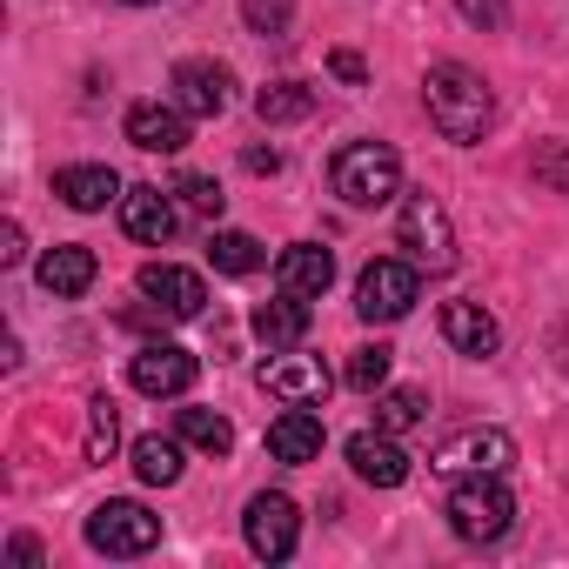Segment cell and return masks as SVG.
I'll return each instance as SVG.
<instances>
[{
    "label": "cell",
    "mask_w": 569,
    "mask_h": 569,
    "mask_svg": "<svg viewBox=\"0 0 569 569\" xmlns=\"http://www.w3.org/2000/svg\"><path fill=\"white\" fill-rule=\"evenodd\" d=\"M422 108H429L436 134L456 141V148H476V141L489 134V121H496V94H489V81H482L476 68H462V61H436V68H429V81H422Z\"/></svg>",
    "instance_id": "cell-1"
},
{
    "label": "cell",
    "mask_w": 569,
    "mask_h": 569,
    "mask_svg": "<svg viewBox=\"0 0 569 569\" xmlns=\"http://www.w3.org/2000/svg\"><path fill=\"white\" fill-rule=\"evenodd\" d=\"M329 181L349 208H382V201L402 194V161H396L389 141H349V148H336Z\"/></svg>",
    "instance_id": "cell-2"
},
{
    "label": "cell",
    "mask_w": 569,
    "mask_h": 569,
    "mask_svg": "<svg viewBox=\"0 0 569 569\" xmlns=\"http://www.w3.org/2000/svg\"><path fill=\"white\" fill-rule=\"evenodd\" d=\"M442 516L462 542H502L509 522H516V496L502 489V476H456Z\"/></svg>",
    "instance_id": "cell-3"
},
{
    "label": "cell",
    "mask_w": 569,
    "mask_h": 569,
    "mask_svg": "<svg viewBox=\"0 0 569 569\" xmlns=\"http://www.w3.org/2000/svg\"><path fill=\"white\" fill-rule=\"evenodd\" d=\"M422 296V268L416 261H396V254H376L362 274H356V316L362 322H402Z\"/></svg>",
    "instance_id": "cell-4"
},
{
    "label": "cell",
    "mask_w": 569,
    "mask_h": 569,
    "mask_svg": "<svg viewBox=\"0 0 569 569\" xmlns=\"http://www.w3.org/2000/svg\"><path fill=\"white\" fill-rule=\"evenodd\" d=\"M396 234H402V248H409L416 268H429V274H449L456 268V228H449V208L429 188L402 201V228Z\"/></svg>",
    "instance_id": "cell-5"
},
{
    "label": "cell",
    "mask_w": 569,
    "mask_h": 569,
    "mask_svg": "<svg viewBox=\"0 0 569 569\" xmlns=\"http://www.w3.org/2000/svg\"><path fill=\"white\" fill-rule=\"evenodd\" d=\"M161 542V516L154 509H141V502H101L94 516H88V549H101V556H148Z\"/></svg>",
    "instance_id": "cell-6"
},
{
    "label": "cell",
    "mask_w": 569,
    "mask_h": 569,
    "mask_svg": "<svg viewBox=\"0 0 569 569\" xmlns=\"http://www.w3.org/2000/svg\"><path fill=\"white\" fill-rule=\"evenodd\" d=\"M241 536H248V549H254L261 562H289L296 542H302V509L281 496V489H261V496L248 502V516H241Z\"/></svg>",
    "instance_id": "cell-7"
},
{
    "label": "cell",
    "mask_w": 569,
    "mask_h": 569,
    "mask_svg": "<svg viewBox=\"0 0 569 569\" xmlns=\"http://www.w3.org/2000/svg\"><path fill=\"white\" fill-rule=\"evenodd\" d=\"M141 296H148V309L168 316V322H194V316L208 309L201 274H194V268H174V261H148V268H141Z\"/></svg>",
    "instance_id": "cell-8"
},
{
    "label": "cell",
    "mask_w": 569,
    "mask_h": 569,
    "mask_svg": "<svg viewBox=\"0 0 569 569\" xmlns=\"http://www.w3.org/2000/svg\"><path fill=\"white\" fill-rule=\"evenodd\" d=\"M194 369H201V362H194L181 342H141L128 376H134V389H141V396L168 402V396H188V389H194Z\"/></svg>",
    "instance_id": "cell-9"
},
{
    "label": "cell",
    "mask_w": 569,
    "mask_h": 569,
    "mask_svg": "<svg viewBox=\"0 0 569 569\" xmlns=\"http://www.w3.org/2000/svg\"><path fill=\"white\" fill-rule=\"evenodd\" d=\"M516 462V442L502 429H462L436 449V469L442 476H502Z\"/></svg>",
    "instance_id": "cell-10"
},
{
    "label": "cell",
    "mask_w": 569,
    "mask_h": 569,
    "mask_svg": "<svg viewBox=\"0 0 569 569\" xmlns=\"http://www.w3.org/2000/svg\"><path fill=\"white\" fill-rule=\"evenodd\" d=\"M261 389H268L281 409H316V402L329 396V369H322L316 356H281V349H274V362H261Z\"/></svg>",
    "instance_id": "cell-11"
},
{
    "label": "cell",
    "mask_w": 569,
    "mask_h": 569,
    "mask_svg": "<svg viewBox=\"0 0 569 569\" xmlns=\"http://www.w3.org/2000/svg\"><path fill=\"white\" fill-rule=\"evenodd\" d=\"M349 469L369 489H402L409 482V449L389 429H362V436H349Z\"/></svg>",
    "instance_id": "cell-12"
},
{
    "label": "cell",
    "mask_w": 569,
    "mask_h": 569,
    "mask_svg": "<svg viewBox=\"0 0 569 569\" xmlns=\"http://www.w3.org/2000/svg\"><path fill=\"white\" fill-rule=\"evenodd\" d=\"M228 68L221 61H181L174 68V108L188 114V121H214L221 108H228Z\"/></svg>",
    "instance_id": "cell-13"
},
{
    "label": "cell",
    "mask_w": 569,
    "mask_h": 569,
    "mask_svg": "<svg viewBox=\"0 0 569 569\" xmlns=\"http://www.w3.org/2000/svg\"><path fill=\"white\" fill-rule=\"evenodd\" d=\"M121 128H128V141H134L141 154H181V148H188V114H181L174 101H134Z\"/></svg>",
    "instance_id": "cell-14"
},
{
    "label": "cell",
    "mask_w": 569,
    "mask_h": 569,
    "mask_svg": "<svg viewBox=\"0 0 569 569\" xmlns=\"http://www.w3.org/2000/svg\"><path fill=\"white\" fill-rule=\"evenodd\" d=\"M94 274H101V261H94V248H81V241L48 248V254H41V268H34V281H41V289H48L54 302L88 296V289H94Z\"/></svg>",
    "instance_id": "cell-15"
},
{
    "label": "cell",
    "mask_w": 569,
    "mask_h": 569,
    "mask_svg": "<svg viewBox=\"0 0 569 569\" xmlns=\"http://www.w3.org/2000/svg\"><path fill=\"white\" fill-rule=\"evenodd\" d=\"M274 281H281L289 296L316 302V296H329V281H336V254H329L322 241H296V248H281V261H274Z\"/></svg>",
    "instance_id": "cell-16"
},
{
    "label": "cell",
    "mask_w": 569,
    "mask_h": 569,
    "mask_svg": "<svg viewBox=\"0 0 569 569\" xmlns=\"http://www.w3.org/2000/svg\"><path fill=\"white\" fill-rule=\"evenodd\" d=\"M442 336H449V349L469 356V362H489L496 342H502V329H496V316H489L482 302H442Z\"/></svg>",
    "instance_id": "cell-17"
},
{
    "label": "cell",
    "mask_w": 569,
    "mask_h": 569,
    "mask_svg": "<svg viewBox=\"0 0 569 569\" xmlns=\"http://www.w3.org/2000/svg\"><path fill=\"white\" fill-rule=\"evenodd\" d=\"M322 436H329V429H322L316 409H281V416L268 422V456L289 462V469H296V462H316V456H322Z\"/></svg>",
    "instance_id": "cell-18"
},
{
    "label": "cell",
    "mask_w": 569,
    "mask_h": 569,
    "mask_svg": "<svg viewBox=\"0 0 569 569\" xmlns=\"http://www.w3.org/2000/svg\"><path fill=\"white\" fill-rule=\"evenodd\" d=\"M121 228H128L134 241L161 248V241H174L181 214H174V201H168L161 188H128V194H121Z\"/></svg>",
    "instance_id": "cell-19"
},
{
    "label": "cell",
    "mask_w": 569,
    "mask_h": 569,
    "mask_svg": "<svg viewBox=\"0 0 569 569\" xmlns=\"http://www.w3.org/2000/svg\"><path fill=\"white\" fill-rule=\"evenodd\" d=\"M54 194H61L68 208H81V214H101V208L121 201L128 188H121L114 168H94V161H88V168H61V174H54Z\"/></svg>",
    "instance_id": "cell-20"
},
{
    "label": "cell",
    "mask_w": 569,
    "mask_h": 569,
    "mask_svg": "<svg viewBox=\"0 0 569 569\" xmlns=\"http://www.w3.org/2000/svg\"><path fill=\"white\" fill-rule=\"evenodd\" d=\"M254 336L268 342V356H274V349H296V342L309 336V302L281 289L274 302H261V309H254Z\"/></svg>",
    "instance_id": "cell-21"
},
{
    "label": "cell",
    "mask_w": 569,
    "mask_h": 569,
    "mask_svg": "<svg viewBox=\"0 0 569 569\" xmlns=\"http://www.w3.org/2000/svg\"><path fill=\"white\" fill-rule=\"evenodd\" d=\"M134 476H141L148 489L181 482V436H141V442H134Z\"/></svg>",
    "instance_id": "cell-22"
},
{
    "label": "cell",
    "mask_w": 569,
    "mask_h": 569,
    "mask_svg": "<svg viewBox=\"0 0 569 569\" xmlns=\"http://www.w3.org/2000/svg\"><path fill=\"white\" fill-rule=\"evenodd\" d=\"M208 261H214V274H254V268L268 261V248H261L254 234H241V228H214Z\"/></svg>",
    "instance_id": "cell-23"
},
{
    "label": "cell",
    "mask_w": 569,
    "mask_h": 569,
    "mask_svg": "<svg viewBox=\"0 0 569 569\" xmlns=\"http://www.w3.org/2000/svg\"><path fill=\"white\" fill-rule=\"evenodd\" d=\"M174 436H181L188 449H201V456H228V449H234V429H228V416H214V409H181V416H174Z\"/></svg>",
    "instance_id": "cell-24"
},
{
    "label": "cell",
    "mask_w": 569,
    "mask_h": 569,
    "mask_svg": "<svg viewBox=\"0 0 569 569\" xmlns=\"http://www.w3.org/2000/svg\"><path fill=\"white\" fill-rule=\"evenodd\" d=\"M309 108H316V88H302V81H274V88H261V94H254V114H261L268 128L302 121Z\"/></svg>",
    "instance_id": "cell-25"
},
{
    "label": "cell",
    "mask_w": 569,
    "mask_h": 569,
    "mask_svg": "<svg viewBox=\"0 0 569 569\" xmlns=\"http://www.w3.org/2000/svg\"><path fill=\"white\" fill-rule=\"evenodd\" d=\"M422 416H429V396H422V389H382V396H376V429H389V436L416 429Z\"/></svg>",
    "instance_id": "cell-26"
},
{
    "label": "cell",
    "mask_w": 569,
    "mask_h": 569,
    "mask_svg": "<svg viewBox=\"0 0 569 569\" xmlns=\"http://www.w3.org/2000/svg\"><path fill=\"white\" fill-rule=\"evenodd\" d=\"M114 442H121V409H114V396H94L88 402V462H108L114 456Z\"/></svg>",
    "instance_id": "cell-27"
},
{
    "label": "cell",
    "mask_w": 569,
    "mask_h": 569,
    "mask_svg": "<svg viewBox=\"0 0 569 569\" xmlns=\"http://www.w3.org/2000/svg\"><path fill=\"white\" fill-rule=\"evenodd\" d=\"M389 362H396V349H389V342H369V349H356V356H349V389H362V396H382V389H389Z\"/></svg>",
    "instance_id": "cell-28"
},
{
    "label": "cell",
    "mask_w": 569,
    "mask_h": 569,
    "mask_svg": "<svg viewBox=\"0 0 569 569\" xmlns=\"http://www.w3.org/2000/svg\"><path fill=\"white\" fill-rule=\"evenodd\" d=\"M241 21H248V34H289V21H296V0H241Z\"/></svg>",
    "instance_id": "cell-29"
},
{
    "label": "cell",
    "mask_w": 569,
    "mask_h": 569,
    "mask_svg": "<svg viewBox=\"0 0 569 569\" xmlns=\"http://www.w3.org/2000/svg\"><path fill=\"white\" fill-rule=\"evenodd\" d=\"M174 194H181V201H188L194 214H208V221H221V208H228V194H221V188H214L208 174H188V181H181Z\"/></svg>",
    "instance_id": "cell-30"
},
{
    "label": "cell",
    "mask_w": 569,
    "mask_h": 569,
    "mask_svg": "<svg viewBox=\"0 0 569 569\" xmlns=\"http://www.w3.org/2000/svg\"><path fill=\"white\" fill-rule=\"evenodd\" d=\"M536 181H542V188H556V194H569V141L536 148Z\"/></svg>",
    "instance_id": "cell-31"
},
{
    "label": "cell",
    "mask_w": 569,
    "mask_h": 569,
    "mask_svg": "<svg viewBox=\"0 0 569 569\" xmlns=\"http://www.w3.org/2000/svg\"><path fill=\"white\" fill-rule=\"evenodd\" d=\"M456 14H462L469 28L496 34V28H509V0H456Z\"/></svg>",
    "instance_id": "cell-32"
},
{
    "label": "cell",
    "mask_w": 569,
    "mask_h": 569,
    "mask_svg": "<svg viewBox=\"0 0 569 569\" xmlns=\"http://www.w3.org/2000/svg\"><path fill=\"white\" fill-rule=\"evenodd\" d=\"M329 74H336L342 88H362V81H369V61H362L356 48H336V54H329Z\"/></svg>",
    "instance_id": "cell-33"
},
{
    "label": "cell",
    "mask_w": 569,
    "mask_h": 569,
    "mask_svg": "<svg viewBox=\"0 0 569 569\" xmlns=\"http://www.w3.org/2000/svg\"><path fill=\"white\" fill-rule=\"evenodd\" d=\"M8 562L34 569V562H41V542H34V536H14V542H8Z\"/></svg>",
    "instance_id": "cell-34"
},
{
    "label": "cell",
    "mask_w": 569,
    "mask_h": 569,
    "mask_svg": "<svg viewBox=\"0 0 569 569\" xmlns=\"http://www.w3.org/2000/svg\"><path fill=\"white\" fill-rule=\"evenodd\" d=\"M241 161H248V174H274V168H281V154H274V148H248Z\"/></svg>",
    "instance_id": "cell-35"
},
{
    "label": "cell",
    "mask_w": 569,
    "mask_h": 569,
    "mask_svg": "<svg viewBox=\"0 0 569 569\" xmlns=\"http://www.w3.org/2000/svg\"><path fill=\"white\" fill-rule=\"evenodd\" d=\"M21 254H28V248H21V228H14V221H8V234H0V261H8V268H14V261H21Z\"/></svg>",
    "instance_id": "cell-36"
},
{
    "label": "cell",
    "mask_w": 569,
    "mask_h": 569,
    "mask_svg": "<svg viewBox=\"0 0 569 569\" xmlns=\"http://www.w3.org/2000/svg\"><path fill=\"white\" fill-rule=\"evenodd\" d=\"M128 8H154V0H128Z\"/></svg>",
    "instance_id": "cell-37"
}]
</instances>
